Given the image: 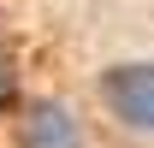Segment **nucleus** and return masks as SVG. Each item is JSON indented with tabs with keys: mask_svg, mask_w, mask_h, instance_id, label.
Listing matches in <instances>:
<instances>
[{
	"mask_svg": "<svg viewBox=\"0 0 154 148\" xmlns=\"http://www.w3.org/2000/svg\"><path fill=\"white\" fill-rule=\"evenodd\" d=\"M101 95H107V107H113L125 125L154 130V65H119V71L101 83Z\"/></svg>",
	"mask_w": 154,
	"mask_h": 148,
	"instance_id": "obj_1",
	"label": "nucleus"
},
{
	"mask_svg": "<svg viewBox=\"0 0 154 148\" xmlns=\"http://www.w3.org/2000/svg\"><path fill=\"white\" fill-rule=\"evenodd\" d=\"M30 142L36 148H71V125H65V113H36V125H30Z\"/></svg>",
	"mask_w": 154,
	"mask_h": 148,
	"instance_id": "obj_2",
	"label": "nucleus"
},
{
	"mask_svg": "<svg viewBox=\"0 0 154 148\" xmlns=\"http://www.w3.org/2000/svg\"><path fill=\"white\" fill-rule=\"evenodd\" d=\"M6 101H12V59L0 54V107H6Z\"/></svg>",
	"mask_w": 154,
	"mask_h": 148,
	"instance_id": "obj_3",
	"label": "nucleus"
}]
</instances>
